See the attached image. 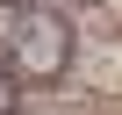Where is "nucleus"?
<instances>
[{
    "label": "nucleus",
    "mask_w": 122,
    "mask_h": 115,
    "mask_svg": "<svg viewBox=\"0 0 122 115\" xmlns=\"http://www.w3.org/2000/svg\"><path fill=\"white\" fill-rule=\"evenodd\" d=\"M0 58H7V65H15V79H29V86L65 79V65H72V22L57 15V7H22V15L7 22Z\"/></svg>",
    "instance_id": "f257e3e1"
},
{
    "label": "nucleus",
    "mask_w": 122,
    "mask_h": 115,
    "mask_svg": "<svg viewBox=\"0 0 122 115\" xmlns=\"http://www.w3.org/2000/svg\"><path fill=\"white\" fill-rule=\"evenodd\" d=\"M15 101H22V79H15L7 58H0V115H15Z\"/></svg>",
    "instance_id": "f03ea898"
},
{
    "label": "nucleus",
    "mask_w": 122,
    "mask_h": 115,
    "mask_svg": "<svg viewBox=\"0 0 122 115\" xmlns=\"http://www.w3.org/2000/svg\"><path fill=\"white\" fill-rule=\"evenodd\" d=\"M0 7H7V15H22V7H43V0H0Z\"/></svg>",
    "instance_id": "7ed1b4c3"
}]
</instances>
